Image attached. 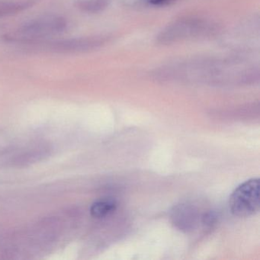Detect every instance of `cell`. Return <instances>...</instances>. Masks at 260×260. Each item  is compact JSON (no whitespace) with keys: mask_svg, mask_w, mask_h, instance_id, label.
<instances>
[{"mask_svg":"<svg viewBox=\"0 0 260 260\" xmlns=\"http://www.w3.org/2000/svg\"><path fill=\"white\" fill-rule=\"evenodd\" d=\"M65 26L62 19L57 18L39 19L22 28L21 32L28 36H40L62 31Z\"/></svg>","mask_w":260,"mask_h":260,"instance_id":"2","label":"cell"},{"mask_svg":"<svg viewBox=\"0 0 260 260\" xmlns=\"http://www.w3.org/2000/svg\"><path fill=\"white\" fill-rule=\"evenodd\" d=\"M150 4H151L153 6H166L169 5V4H173L176 0H147Z\"/></svg>","mask_w":260,"mask_h":260,"instance_id":"6","label":"cell"},{"mask_svg":"<svg viewBox=\"0 0 260 260\" xmlns=\"http://www.w3.org/2000/svg\"><path fill=\"white\" fill-rule=\"evenodd\" d=\"M173 222L181 230L188 231L196 222V211L188 205H179L173 211Z\"/></svg>","mask_w":260,"mask_h":260,"instance_id":"3","label":"cell"},{"mask_svg":"<svg viewBox=\"0 0 260 260\" xmlns=\"http://www.w3.org/2000/svg\"><path fill=\"white\" fill-rule=\"evenodd\" d=\"M260 182L258 178L245 181L237 187L229 199V208L234 215L247 217L259 211Z\"/></svg>","mask_w":260,"mask_h":260,"instance_id":"1","label":"cell"},{"mask_svg":"<svg viewBox=\"0 0 260 260\" xmlns=\"http://www.w3.org/2000/svg\"><path fill=\"white\" fill-rule=\"evenodd\" d=\"M117 202L113 199H103L96 201L90 208L91 215L95 218H103L115 212Z\"/></svg>","mask_w":260,"mask_h":260,"instance_id":"4","label":"cell"},{"mask_svg":"<svg viewBox=\"0 0 260 260\" xmlns=\"http://www.w3.org/2000/svg\"><path fill=\"white\" fill-rule=\"evenodd\" d=\"M106 1L107 0H87L82 3L80 7L86 11H100L106 7Z\"/></svg>","mask_w":260,"mask_h":260,"instance_id":"5","label":"cell"}]
</instances>
